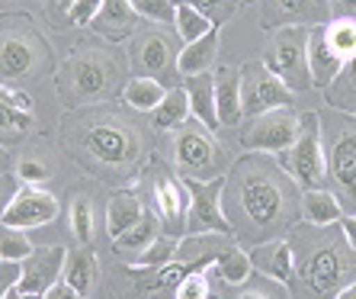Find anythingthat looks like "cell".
<instances>
[{"instance_id":"6da1fadb","label":"cell","mask_w":356,"mask_h":299,"mask_svg":"<svg viewBox=\"0 0 356 299\" xmlns=\"http://www.w3.org/2000/svg\"><path fill=\"white\" fill-rule=\"evenodd\" d=\"M222 209L241 248L286 238L302 222V187L276 155L248 151L225 174Z\"/></svg>"},{"instance_id":"7a4b0ae2","label":"cell","mask_w":356,"mask_h":299,"mask_svg":"<svg viewBox=\"0 0 356 299\" xmlns=\"http://www.w3.org/2000/svg\"><path fill=\"white\" fill-rule=\"evenodd\" d=\"M58 139L81 171L106 187H132L148 164V129L125 103H90L61 116Z\"/></svg>"},{"instance_id":"3957f363","label":"cell","mask_w":356,"mask_h":299,"mask_svg":"<svg viewBox=\"0 0 356 299\" xmlns=\"http://www.w3.org/2000/svg\"><path fill=\"white\" fill-rule=\"evenodd\" d=\"M296 254L292 299H337V293L356 283V248L347 241L340 222L312 225L298 222L289 235Z\"/></svg>"},{"instance_id":"277c9868","label":"cell","mask_w":356,"mask_h":299,"mask_svg":"<svg viewBox=\"0 0 356 299\" xmlns=\"http://www.w3.org/2000/svg\"><path fill=\"white\" fill-rule=\"evenodd\" d=\"M234 245L232 235H183L180 251L170 264L141 267V264H106L109 299H177L180 283L202 267H212L222 251Z\"/></svg>"},{"instance_id":"5b68a950","label":"cell","mask_w":356,"mask_h":299,"mask_svg":"<svg viewBox=\"0 0 356 299\" xmlns=\"http://www.w3.org/2000/svg\"><path fill=\"white\" fill-rule=\"evenodd\" d=\"M129 55L119 45L103 39H81L71 45L65 61L55 71V93L67 109L109 103L122 97L129 77Z\"/></svg>"},{"instance_id":"8992f818","label":"cell","mask_w":356,"mask_h":299,"mask_svg":"<svg viewBox=\"0 0 356 299\" xmlns=\"http://www.w3.org/2000/svg\"><path fill=\"white\" fill-rule=\"evenodd\" d=\"M51 45L26 13H0V84H23L45 77Z\"/></svg>"},{"instance_id":"52a82bcc","label":"cell","mask_w":356,"mask_h":299,"mask_svg":"<svg viewBox=\"0 0 356 299\" xmlns=\"http://www.w3.org/2000/svg\"><path fill=\"white\" fill-rule=\"evenodd\" d=\"M318 119L327 158V187L337 193L343 216H356V116L324 107L318 109Z\"/></svg>"},{"instance_id":"ba28073f","label":"cell","mask_w":356,"mask_h":299,"mask_svg":"<svg viewBox=\"0 0 356 299\" xmlns=\"http://www.w3.org/2000/svg\"><path fill=\"white\" fill-rule=\"evenodd\" d=\"M167 135V158L183 181H216L234 164L232 151L216 139V132L193 116Z\"/></svg>"},{"instance_id":"9c48e42d","label":"cell","mask_w":356,"mask_h":299,"mask_svg":"<svg viewBox=\"0 0 356 299\" xmlns=\"http://www.w3.org/2000/svg\"><path fill=\"white\" fill-rule=\"evenodd\" d=\"M138 181H145V187H148V197H151L148 206L158 213L164 235L183 238V235H186L190 193H186V183L174 174V164H167V161H161V158H151Z\"/></svg>"},{"instance_id":"30bf717a","label":"cell","mask_w":356,"mask_h":299,"mask_svg":"<svg viewBox=\"0 0 356 299\" xmlns=\"http://www.w3.org/2000/svg\"><path fill=\"white\" fill-rule=\"evenodd\" d=\"M308 36H312V26H280L270 33L264 49V65L276 77H282L296 93L315 87L312 71H308Z\"/></svg>"},{"instance_id":"8fae6325","label":"cell","mask_w":356,"mask_h":299,"mask_svg":"<svg viewBox=\"0 0 356 299\" xmlns=\"http://www.w3.org/2000/svg\"><path fill=\"white\" fill-rule=\"evenodd\" d=\"M280 164L296 177L302 190H318L327 187V158H324V141H321V119L318 109L302 113V135L296 139L289 151L280 155Z\"/></svg>"},{"instance_id":"7c38bea8","label":"cell","mask_w":356,"mask_h":299,"mask_svg":"<svg viewBox=\"0 0 356 299\" xmlns=\"http://www.w3.org/2000/svg\"><path fill=\"white\" fill-rule=\"evenodd\" d=\"M238 141L244 151H266L280 158L282 151H289L296 139L302 135V113L296 107L266 109L260 116H250L238 125Z\"/></svg>"},{"instance_id":"4fadbf2b","label":"cell","mask_w":356,"mask_h":299,"mask_svg":"<svg viewBox=\"0 0 356 299\" xmlns=\"http://www.w3.org/2000/svg\"><path fill=\"white\" fill-rule=\"evenodd\" d=\"M177 49L174 36H167L164 29H138L129 45V61L141 77H154L164 87H177L180 84V71H177Z\"/></svg>"},{"instance_id":"5bb4252c","label":"cell","mask_w":356,"mask_h":299,"mask_svg":"<svg viewBox=\"0 0 356 299\" xmlns=\"http://www.w3.org/2000/svg\"><path fill=\"white\" fill-rule=\"evenodd\" d=\"M241 100H244V119L260 116L266 109L298 107V93L282 77H276L264 65V59L241 65Z\"/></svg>"},{"instance_id":"9a60e30c","label":"cell","mask_w":356,"mask_h":299,"mask_svg":"<svg viewBox=\"0 0 356 299\" xmlns=\"http://www.w3.org/2000/svg\"><path fill=\"white\" fill-rule=\"evenodd\" d=\"M190 193L186 209V235H232V225L222 209V187L225 177L216 181H183Z\"/></svg>"},{"instance_id":"2e32d148","label":"cell","mask_w":356,"mask_h":299,"mask_svg":"<svg viewBox=\"0 0 356 299\" xmlns=\"http://www.w3.org/2000/svg\"><path fill=\"white\" fill-rule=\"evenodd\" d=\"M331 23V0H260V26L273 33L280 26Z\"/></svg>"},{"instance_id":"e0dca14e","label":"cell","mask_w":356,"mask_h":299,"mask_svg":"<svg viewBox=\"0 0 356 299\" xmlns=\"http://www.w3.org/2000/svg\"><path fill=\"white\" fill-rule=\"evenodd\" d=\"M61 213L55 193H49L45 187H19L13 203L7 206V213L0 216V222L17 225V229H42V225L55 222Z\"/></svg>"},{"instance_id":"ac0fdd59","label":"cell","mask_w":356,"mask_h":299,"mask_svg":"<svg viewBox=\"0 0 356 299\" xmlns=\"http://www.w3.org/2000/svg\"><path fill=\"white\" fill-rule=\"evenodd\" d=\"M65 261H67V248H61V245L33 248V254L19 264L17 286L26 293H35V296H45L65 274Z\"/></svg>"},{"instance_id":"d6986e66","label":"cell","mask_w":356,"mask_h":299,"mask_svg":"<svg viewBox=\"0 0 356 299\" xmlns=\"http://www.w3.org/2000/svg\"><path fill=\"white\" fill-rule=\"evenodd\" d=\"M141 23H145V20L135 13L132 0H103V7H99L90 29L99 39L119 42V39H132L141 29Z\"/></svg>"},{"instance_id":"ffe728a7","label":"cell","mask_w":356,"mask_h":299,"mask_svg":"<svg viewBox=\"0 0 356 299\" xmlns=\"http://www.w3.org/2000/svg\"><path fill=\"white\" fill-rule=\"evenodd\" d=\"M250 251V261H254V270L270 280H280L289 286L296 280V254H292L289 238H273L264 241V245H254Z\"/></svg>"},{"instance_id":"44dd1931","label":"cell","mask_w":356,"mask_h":299,"mask_svg":"<svg viewBox=\"0 0 356 299\" xmlns=\"http://www.w3.org/2000/svg\"><path fill=\"white\" fill-rule=\"evenodd\" d=\"M216 107L222 129H238L244 123V100H241V68L222 65L216 71Z\"/></svg>"},{"instance_id":"7402d4cb","label":"cell","mask_w":356,"mask_h":299,"mask_svg":"<svg viewBox=\"0 0 356 299\" xmlns=\"http://www.w3.org/2000/svg\"><path fill=\"white\" fill-rule=\"evenodd\" d=\"M343 59L327 45V36H324V26H312V36H308V71H312V84L315 87H331V81L340 75Z\"/></svg>"},{"instance_id":"603a6c76","label":"cell","mask_w":356,"mask_h":299,"mask_svg":"<svg viewBox=\"0 0 356 299\" xmlns=\"http://www.w3.org/2000/svg\"><path fill=\"white\" fill-rule=\"evenodd\" d=\"M183 91H186V97H190V109H193V119H199V123L206 125V129H222V123H218V107H216V75H193L186 77V84H183Z\"/></svg>"},{"instance_id":"cb8c5ba5","label":"cell","mask_w":356,"mask_h":299,"mask_svg":"<svg viewBox=\"0 0 356 299\" xmlns=\"http://www.w3.org/2000/svg\"><path fill=\"white\" fill-rule=\"evenodd\" d=\"M218 42H222L218 39V29H209V33L196 42H186L180 49V55H177V71H180V77L212 71V65H216V59H218Z\"/></svg>"},{"instance_id":"d4e9b609","label":"cell","mask_w":356,"mask_h":299,"mask_svg":"<svg viewBox=\"0 0 356 299\" xmlns=\"http://www.w3.org/2000/svg\"><path fill=\"white\" fill-rule=\"evenodd\" d=\"M145 209L148 206L141 203V197L135 190H119L106 206V235H109V241L122 238V235L145 216Z\"/></svg>"},{"instance_id":"484cf974","label":"cell","mask_w":356,"mask_h":299,"mask_svg":"<svg viewBox=\"0 0 356 299\" xmlns=\"http://www.w3.org/2000/svg\"><path fill=\"white\" fill-rule=\"evenodd\" d=\"M164 232V229H161V219H158V213H154V209H145V216L138 219V222L132 225V229H129V232L122 235V238H116L113 241V251H116L119 258H125L129 261V264H132L135 258H138L141 251L148 248L151 241L158 238V235Z\"/></svg>"},{"instance_id":"4316f807","label":"cell","mask_w":356,"mask_h":299,"mask_svg":"<svg viewBox=\"0 0 356 299\" xmlns=\"http://www.w3.org/2000/svg\"><path fill=\"white\" fill-rule=\"evenodd\" d=\"M343 219L337 193L331 187H318V190H302V222L312 225H334Z\"/></svg>"},{"instance_id":"83f0119b","label":"cell","mask_w":356,"mask_h":299,"mask_svg":"<svg viewBox=\"0 0 356 299\" xmlns=\"http://www.w3.org/2000/svg\"><path fill=\"white\" fill-rule=\"evenodd\" d=\"M148 116H151V129H154V132H174L177 125H183L186 119L193 116L186 91H183L180 84H177V87H170V91H167V97L161 100L154 109H151Z\"/></svg>"},{"instance_id":"f1b7e54d","label":"cell","mask_w":356,"mask_h":299,"mask_svg":"<svg viewBox=\"0 0 356 299\" xmlns=\"http://www.w3.org/2000/svg\"><path fill=\"white\" fill-rule=\"evenodd\" d=\"M61 280H65L67 286H74V290L87 299L93 293V286H97V280H99V261L93 258L87 248L67 251L65 274H61Z\"/></svg>"},{"instance_id":"f546056e","label":"cell","mask_w":356,"mask_h":299,"mask_svg":"<svg viewBox=\"0 0 356 299\" xmlns=\"http://www.w3.org/2000/svg\"><path fill=\"white\" fill-rule=\"evenodd\" d=\"M33 129H35V113L13 107V100L7 97L3 84H0V145H7V141H23Z\"/></svg>"},{"instance_id":"4dcf8cb0","label":"cell","mask_w":356,"mask_h":299,"mask_svg":"<svg viewBox=\"0 0 356 299\" xmlns=\"http://www.w3.org/2000/svg\"><path fill=\"white\" fill-rule=\"evenodd\" d=\"M212 270H216V277H218V283H222V286H241V283H248L250 274H254L250 251L241 248L238 241H234L232 248L218 254V261L212 264Z\"/></svg>"},{"instance_id":"1f68e13d","label":"cell","mask_w":356,"mask_h":299,"mask_svg":"<svg viewBox=\"0 0 356 299\" xmlns=\"http://www.w3.org/2000/svg\"><path fill=\"white\" fill-rule=\"evenodd\" d=\"M324 103L356 116V55L343 61V68L331 81V87H324Z\"/></svg>"},{"instance_id":"d6a6232c","label":"cell","mask_w":356,"mask_h":299,"mask_svg":"<svg viewBox=\"0 0 356 299\" xmlns=\"http://www.w3.org/2000/svg\"><path fill=\"white\" fill-rule=\"evenodd\" d=\"M167 91H170V87H164L161 81L138 75V77H129V84H125V91H122V100H125V107H132L135 113H151V109L167 97Z\"/></svg>"},{"instance_id":"836d02e7","label":"cell","mask_w":356,"mask_h":299,"mask_svg":"<svg viewBox=\"0 0 356 299\" xmlns=\"http://www.w3.org/2000/svg\"><path fill=\"white\" fill-rule=\"evenodd\" d=\"M29 254H33V245H29V235H26V229H17V225L0 222V261L23 264Z\"/></svg>"},{"instance_id":"e575fe53","label":"cell","mask_w":356,"mask_h":299,"mask_svg":"<svg viewBox=\"0 0 356 299\" xmlns=\"http://www.w3.org/2000/svg\"><path fill=\"white\" fill-rule=\"evenodd\" d=\"M93 222H97V216H93V203L87 193H77V197H71V232H74L77 245H90L93 241Z\"/></svg>"},{"instance_id":"d590c367","label":"cell","mask_w":356,"mask_h":299,"mask_svg":"<svg viewBox=\"0 0 356 299\" xmlns=\"http://www.w3.org/2000/svg\"><path fill=\"white\" fill-rule=\"evenodd\" d=\"M174 29H177V36H180V42L186 45V42H196V39H202V36L209 33V29H218V26H212L209 23L199 10H193V7H186V3H177V17H174Z\"/></svg>"},{"instance_id":"8d00e7d4","label":"cell","mask_w":356,"mask_h":299,"mask_svg":"<svg viewBox=\"0 0 356 299\" xmlns=\"http://www.w3.org/2000/svg\"><path fill=\"white\" fill-rule=\"evenodd\" d=\"M324 36H327V45L343 61L356 55V20H331V23H324Z\"/></svg>"},{"instance_id":"74e56055","label":"cell","mask_w":356,"mask_h":299,"mask_svg":"<svg viewBox=\"0 0 356 299\" xmlns=\"http://www.w3.org/2000/svg\"><path fill=\"white\" fill-rule=\"evenodd\" d=\"M234 299H292V293H289V286L286 283H280V280H270V277H264V274H250V280L248 283H241L238 286V296Z\"/></svg>"},{"instance_id":"f35d334b","label":"cell","mask_w":356,"mask_h":299,"mask_svg":"<svg viewBox=\"0 0 356 299\" xmlns=\"http://www.w3.org/2000/svg\"><path fill=\"white\" fill-rule=\"evenodd\" d=\"M174 3H186V7L199 10L212 26L222 29L225 23H232L241 10V0H174Z\"/></svg>"},{"instance_id":"ab89813d","label":"cell","mask_w":356,"mask_h":299,"mask_svg":"<svg viewBox=\"0 0 356 299\" xmlns=\"http://www.w3.org/2000/svg\"><path fill=\"white\" fill-rule=\"evenodd\" d=\"M180 241L183 238H174V235H164L161 232L158 238L151 241L148 248L141 251L138 258L132 264H141V267H161V264H170L177 258V251H180Z\"/></svg>"},{"instance_id":"60d3db41","label":"cell","mask_w":356,"mask_h":299,"mask_svg":"<svg viewBox=\"0 0 356 299\" xmlns=\"http://www.w3.org/2000/svg\"><path fill=\"white\" fill-rule=\"evenodd\" d=\"M218 283L216 270L212 267H202V270H193L186 280L180 283V290H177V299H209L212 296V286Z\"/></svg>"},{"instance_id":"b9f144b4","label":"cell","mask_w":356,"mask_h":299,"mask_svg":"<svg viewBox=\"0 0 356 299\" xmlns=\"http://www.w3.org/2000/svg\"><path fill=\"white\" fill-rule=\"evenodd\" d=\"M17 177L23 187H42V183H49L51 177V164L42 155H23L17 161Z\"/></svg>"},{"instance_id":"7bdbcfd3","label":"cell","mask_w":356,"mask_h":299,"mask_svg":"<svg viewBox=\"0 0 356 299\" xmlns=\"http://www.w3.org/2000/svg\"><path fill=\"white\" fill-rule=\"evenodd\" d=\"M135 13L148 23H161V26H174L177 17V3L174 0H132Z\"/></svg>"},{"instance_id":"ee69618b","label":"cell","mask_w":356,"mask_h":299,"mask_svg":"<svg viewBox=\"0 0 356 299\" xmlns=\"http://www.w3.org/2000/svg\"><path fill=\"white\" fill-rule=\"evenodd\" d=\"M77 0H45V13H49L51 26L55 29H65L71 26V10H74Z\"/></svg>"},{"instance_id":"f6af8a7d","label":"cell","mask_w":356,"mask_h":299,"mask_svg":"<svg viewBox=\"0 0 356 299\" xmlns=\"http://www.w3.org/2000/svg\"><path fill=\"white\" fill-rule=\"evenodd\" d=\"M103 0H77L74 10H71V26H93Z\"/></svg>"},{"instance_id":"bcb514c9","label":"cell","mask_w":356,"mask_h":299,"mask_svg":"<svg viewBox=\"0 0 356 299\" xmlns=\"http://www.w3.org/2000/svg\"><path fill=\"white\" fill-rule=\"evenodd\" d=\"M19 187H23V183H19V177H13V174H0V216L7 213V206L13 203V197H17Z\"/></svg>"},{"instance_id":"7dc6e473","label":"cell","mask_w":356,"mask_h":299,"mask_svg":"<svg viewBox=\"0 0 356 299\" xmlns=\"http://www.w3.org/2000/svg\"><path fill=\"white\" fill-rule=\"evenodd\" d=\"M17 280H19V264L0 261V299H7V293L17 286Z\"/></svg>"},{"instance_id":"c3c4849f","label":"cell","mask_w":356,"mask_h":299,"mask_svg":"<svg viewBox=\"0 0 356 299\" xmlns=\"http://www.w3.org/2000/svg\"><path fill=\"white\" fill-rule=\"evenodd\" d=\"M331 20H356V0H331Z\"/></svg>"},{"instance_id":"681fc988","label":"cell","mask_w":356,"mask_h":299,"mask_svg":"<svg viewBox=\"0 0 356 299\" xmlns=\"http://www.w3.org/2000/svg\"><path fill=\"white\" fill-rule=\"evenodd\" d=\"M42 299H83V296L74 290V286H67L65 280H58V283H55V286H51V290L45 293Z\"/></svg>"},{"instance_id":"f907efd6","label":"cell","mask_w":356,"mask_h":299,"mask_svg":"<svg viewBox=\"0 0 356 299\" xmlns=\"http://www.w3.org/2000/svg\"><path fill=\"white\" fill-rule=\"evenodd\" d=\"M340 229H343V235H347V241L356 248V216H343L340 219Z\"/></svg>"},{"instance_id":"816d5d0a","label":"cell","mask_w":356,"mask_h":299,"mask_svg":"<svg viewBox=\"0 0 356 299\" xmlns=\"http://www.w3.org/2000/svg\"><path fill=\"white\" fill-rule=\"evenodd\" d=\"M17 167V161H13V155H10L7 145H0V174H10Z\"/></svg>"},{"instance_id":"f5cc1de1","label":"cell","mask_w":356,"mask_h":299,"mask_svg":"<svg viewBox=\"0 0 356 299\" xmlns=\"http://www.w3.org/2000/svg\"><path fill=\"white\" fill-rule=\"evenodd\" d=\"M7 299H42V296H35V293H26V290H19V286H13V290L7 293Z\"/></svg>"},{"instance_id":"db71d44e","label":"cell","mask_w":356,"mask_h":299,"mask_svg":"<svg viewBox=\"0 0 356 299\" xmlns=\"http://www.w3.org/2000/svg\"><path fill=\"white\" fill-rule=\"evenodd\" d=\"M337 299H356V283H350V286H343V290L337 293Z\"/></svg>"},{"instance_id":"11a10c76","label":"cell","mask_w":356,"mask_h":299,"mask_svg":"<svg viewBox=\"0 0 356 299\" xmlns=\"http://www.w3.org/2000/svg\"><path fill=\"white\" fill-rule=\"evenodd\" d=\"M241 3H254V0H241Z\"/></svg>"},{"instance_id":"9f6ffc18","label":"cell","mask_w":356,"mask_h":299,"mask_svg":"<svg viewBox=\"0 0 356 299\" xmlns=\"http://www.w3.org/2000/svg\"><path fill=\"white\" fill-rule=\"evenodd\" d=\"M209 299H218V296H216V293H212V296H209Z\"/></svg>"}]
</instances>
